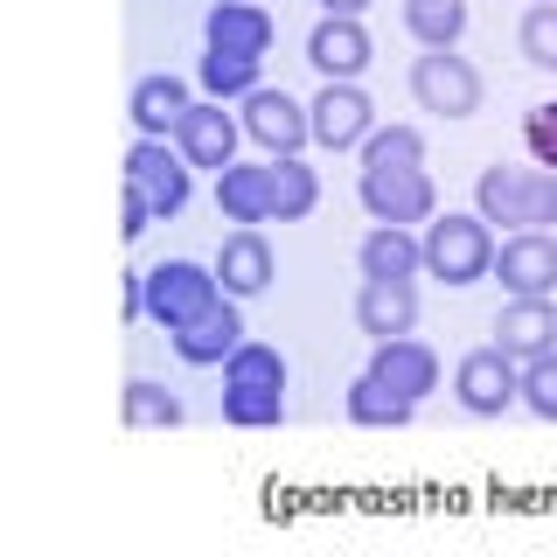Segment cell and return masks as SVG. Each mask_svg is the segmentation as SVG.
Instances as JSON below:
<instances>
[{
  "label": "cell",
  "mask_w": 557,
  "mask_h": 557,
  "mask_svg": "<svg viewBox=\"0 0 557 557\" xmlns=\"http://www.w3.org/2000/svg\"><path fill=\"white\" fill-rule=\"evenodd\" d=\"M474 216L487 231H557V168H481Z\"/></svg>",
  "instance_id": "1"
},
{
  "label": "cell",
  "mask_w": 557,
  "mask_h": 557,
  "mask_svg": "<svg viewBox=\"0 0 557 557\" xmlns=\"http://www.w3.org/2000/svg\"><path fill=\"white\" fill-rule=\"evenodd\" d=\"M487 265H495V231L474 216V209H432L425 216V237H418V272H432L440 286H481Z\"/></svg>",
  "instance_id": "2"
},
{
  "label": "cell",
  "mask_w": 557,
  "mask_h": 557,
  "mask_svg": "<svg viewBox=\"0 0 557 557\" xmlns=\"http://www.w3.org/2000/svg\"><path fill=\"white\" fill-rule=\"evenodd\" d=\"M216 293H223L216 272L196 265V258H161V265L139 272V313H147L153 327H168V335L196 321V313L216 300Z\"/></svg>",
  "instance_id": "3"
},
{
  "label": "cell",
  "mask_w": 557,
  "mask_h": 557,
  "mask_svg": "<svg viewBox=\"0 0 557 557\" xmlns=\"http://www.w3.org/2000/svg\"><path fill=\"white\" fill-rule=\"evenodd\" d=\"M370 223H425L440 209V188H432L425 161H362V182H356Z\"/></svg>",
  "instance_id": "4"
},
{
  "label": "cell",
  "mask_w": 557,
  "mask_h": 557,
  "mask_svg": "<svg viewBox=\"0 0 557 557\" xmlns=\"http://www.w3.org/2000/svg\"><path fill=\"white\" fill-rule=\"evenodd\" d=\"M411 98H418V112H432V119H474L487 84L460 49H425V57L411 63Z\"/></svg>",
  "instance_id": "5"
},
{
  "label": "cell",
  "mask_w": 557,
  "mask_h": 557,
  "mask_svg": "<svg viewBox=\"0 0 557 557\" xmlns=\"http://www.w3.org/2000/svg\"><path fill=\"white\" fill-rule=\"evenodd\" d=\"M126 182L139 188V196H147L153 223L182 216L188 196H196V168L182 161V147H174V139H147V133H139V139H133V153H126Z\"/></svg>",
  "instance_id": "6"
},
{
  "label": "cell",
  "mask_w": 557,
  "mask_h": 557,
  "mask_svg": "<svg viewBox=\"0 0 557 557\" xmlns=\"http://www.w3.org/2000/svg\"><path fill=\"white\" fill-rule=\"evenodd\" d=\"M376 126V104L370 91H362L356 77H321V98L307 104V139L313 147H327V153H348V147H362Z\"/></svg>",
  "instance_id": "7"
},
{
  "label": "cell",
  "mask_w": 557,
  "mask_h": 557,
  "mask_svg": "<svg viewBox=\"0 0 557 557\" xmlns=\"http://www.w3.org/2000/svg\"><path fill=\"white\" fill-rule=\"evenodd\" d=\"M487 278H502V293H516V300H557V231L495 237V265H487Z\"/></svg>",
  "instance_id": "8"
},
{
  "label": "cell",
  "mask_w": 557,
  "mask_h": 557,
  "mask_svg": "<svg viewBox=\"0 0 557 557\" xmlns=\"http://www.w3.org/2000/svg\"><path fill=\"white\" fill-rule=\"evenodd\" d=\"M174 147H182V161L196 168V174H223L237 161V139H244V126H237V112L223 98H196L182 119H174Z\"/></svg>",
  "instance_id": "9"
},
{
  "label": "cell",
  "mask_w": 557,
  "mask_h": 557,
  "mask_svg": "<svg viewBox=\"0 0 557 557\" xmlns=\"http://www.w3.org/2000/svg\"><path fill=\"white\" fill-rule=\"evenodd\" d=\"M237 126H244V139H258L265 153H300L307 147V104L293 91L251 84V91L237 98Z\"/></svg>",
  "instance_id": "10"
},
{
  "label": "cell",
  "mask_w": 557,
  "mask_h": 557,
  "mask_svg": "<svg viewBox=\"0 0 557 557\" xmlns=\"http://www.w3.org/2000/svg\"><path fill=\"white\" fill-rule=\"evenodd\" d=\"M516 383H522V362H509L495 342H487V348H474V356H460L453 397H460V411H474V418H502L516 405Z\"/></svg>",
  "instance_id": "11"
},
{
  "label": "cell",
  "mask_w": 557,
  "mask_h": 557,
  "mask_svg": "<svg viewBox=\"0 0 557 557\" xmlns=\"http://www.w3.org/2000/svg\"><path fill=\"white\" fill-rule=\"evenodd\" d=\"M370 376L391 383V391L411 397V405H425V397L440 391V356H432L418 335H391V342H370Z\"/></svg>",
  "instance_id": "12"
},
{
  "label": "cell",
  "mask_w": 557,
  "mask_h": 557,
  "mask_svg": "<svg viewBox=\"0 0 557 557\" xmlns=\"http://www.w3.org/2000/svg\"><path fill=\"white\" fill-rule=\"evenodd\" d=\"M376 57L370 28H362V14H321L307 35V63L321 70V77H362Z\"/></svg>",
  "instance_id": "13"
},
{
  "label": "cell",
  "mask_w": 557,
  "mask_h": 557,
  "mask_svg": "<svg viewBox=\"0 0 557 557\" xmlns=\"http://www.w3.org/2000/svg\"><path fill=\"white\" fill-rule=\"evenodd\" d=\"M216 286L231 293V300H251V293H265L272 286V244H265V231H258V223H237L231 237H223V251H216Z\"/></svg>",
  "instance_id": "14"
},
{
  "label": "cell",
  "mask_w": 557,
  "mask_h": 557,
  "mask_svg": "<svg viewBox=\"0 0 557 557\" xmlns=\"http://www.w3.org/2000/svg\"><path fill=\"white\" fill-rule=\"evenodd\" d=\"M168 342H174V356H182V362L209 370V362H223V356H231V348L244 342V313H237L231 293H216V300H209V307H202L188 327H174Z\"/></svg>",
  "instance_id": "15"
},
{
  "label": "cell",
  "mask_w": 557,
  "mask_h": 557,
  "mask_svg": "<svg viewBox=\"0 0 557 557\" xmlns=\"http://www.w3.org/2000/svg\"><path fill=\"white\" fill-rule=\"evenodd\" d=\"M356 327H362L370 342L411 335V327H418V278H362V293H356Z\"/></svg>",
  "instance_id": "16"
},
{
  "label": "cell",
  "mask_w": 557,
  "mask_h": 557,
  "mask_svg": "<svg viewBox=\"0 0 557 557\" xmlns=\"http://www.w3.org/2000/svg\"><path fill=\"white\" fill-rule=\"evenodd\" d=\"M495 348L509 362H530L544 348H557V300H516L509 293V307L495 313Z\"/></svg>",
  "instance_id": "17"
},
{
  "label": "cell",
  "mask_w": 557,
  "mask_h": 557,
  "mask_svg": "<svg viewBox=\"0 0 557 557\" xmlns=\"http://www.w3.org/2000/svg\"><path fill=\"white\" fill-rule=\"evenodd\" d=\"M188 104H196L188 77H174V70H153V77H139V84H133L126 112H133V126L147 133V139H168V133H174V119H182Z\"/></svg>",
  "instance_id": "18"
},
{
  "label": "cell",
  "mask_w": 557,
  "mask_h": 557,
  "mask_svg": "<svg viewBox=\"0 0 557 557\" xmlns=\"http://www.w3.org/2000/svg\"><path fill=\"white\" fill-rule=\"evenodd\" d=\"M202 35L216 49L265 57V49H272V14H265V0H216V8H209V22H202Z\"/></svg>",
  "instance_id": "19"
},
{
  "label": "cell",
  "mask_w": 557,
  "mask_h": 557,
  "mask_svg": "<svg viewBox=\"0 0 557 557\" xmlns=\"http://www.w3.org/2000/svg\"><path fill=\"white\" fill-rule=\"evenodd\" d=\"M265 188H272V223H300L321 202V174L300 153H265Z\"/></svg>",
  "instance_id": "20"
},
{
  "label": "cell",
  "mask_w": 557,
  "mask_h": 557,
  "mask_svg": "<svg viewBox=\"0 0 557 557\" xmlns=\"http://www.w3.org/2000/svg\"><path fill=\"white\" fill-rule=\"evenodd\" d=\"M216 209L223 223H272V188H265V161H231L216 174Z\"/></svg>",
  "instance_id": "21"
},
{
  "label": "cell",
  "mask_w": 557,
  "mask_h": 557,
  "mask_svg": "<svg viewBox=\"0 0 557 557\" xmlns=\"http://www.w3.org/2000/svg\"><path fill=\"white\" fill-rule=\"evenodd\" d=\"M411 411H418L411 397H397L391 383H376L370 370L348 383V425H362V432H405Z\"/></svg>",
  "instance_id": "22"
},
{
  "label": "cell",
  "mask_w": 557,
  "mask_h": 557,
  "mask_svg": "<svg viewBox=\"0 0 557 557\" xmlns=\"http://www.w3.org/2000/svg\"><path fill=\"white\" fill-rule=\"evenodd\" d=\"M356 265H362V278H418V237L405 223H376L356 244Z\"/></svg>",
  "instance_id": "23"
},
{
  "label": "cell",
  "mask_w": 557,
  "mask_h": 557,
  "mask_svg": "<svg viewBox=\"0 0 557 557\" xmlns=\"http://www.w3.org/2000/svg\"><path fill=\"white\" fill-rule=\"evenodd\" d=\"M223 425L237 432L286 425V383H223Z\"/></svg>",
  "instance_id": "24"
},
{
  "label": "cell",
  "mask_w": 557,
  "mask_h": 557,
  "mask_svg": "<svg viewBox=\"0 0 557 557\" xmlns=\"http://www.w3.org/2000/svg\"><path fill=\"white\" fill-rule=\"evenodd\" d=\"M258 70H265V57H244V49H216V42H209V49H202V63H196V84H202V98L237 104L244 91H251V84H265Z\"/></svg>",
  "instance_id": "25"
},
{
  "label": "cell",
  "mask_w": 557,
  "mask_h": 557,
  "mask_svg": "<svg viewBox=\"0 0 557 557\" xmlns=\"http://www.w3.org/2000/svg\"><path fill=\"white\" fill-rule=\"evenodd\" d=\"M119 418H126V432H174L182 425V397L153 376H133L126 391H119Z\"/></svg>",
  "instance_id": "26"
},
{
  "label": "cell",
  "mask_w": 557,
  "mask_h": 557,
  "mask_svg": "<svg viewBox=\"0 0 557 557\" xmlns=\"http://www.w3.org/2000/svg\"><path fill=\"white\" fill-rule=\"evenodd\" d=\"M405 28L418 35V49H453L467 28V0H405Z\"/></svg>",
  "instance_id": "27"
},
{
  "label": "cell",
  "mask_w": 557,
  "mask_h": 557,
  "mask_svg": "<svg viewBox=\"0 0 557 557\" xmlns=\"http://www.w3.org/2000/svg\"><path fill=\"white\" fill-rule=\"evenodd\" d=\"M516 49L530 70H550L557 77V0H530V14H522L516 28Z\"/></svg>",
  "instance_id": "28"
},
{
  "label": "cell",
  "mask_w": 557,
  "mask_h": 557,
  "mask_svg": "<svg viewBox=\"0 0 557 557\" xmlns=\"http://www.w3.org/2000/svg\"><path fill=\"white\" fill-rule=\"evenodd\" d=\"M223 383H293V376H286V356H278L272 342L244 335L231 356H223Z\"/></svg>",
  "instance_id": "29"
},
{
  "label": "cell",
  "mask_w": 557,
  "mask_h": 557,
  "mask_svg": "<svg viewBox=\"0 0 557 557\" xmlns=\"http://www.w3.org/2000/svg\"><path fill=\"white\" fill-rule=\"evenodd\" d=\"M516 405H530L536 418H550V425H557V348H544V356H530V362H522Z\"/></svg>",
  "instance_id": "30"
},
{
  "label": "cell",
  "mask_w": 557,
  "mask_h": 557,
  "mask_svg": "<svg viewBox=\"0 0 557 557\" xmlns=\"http://www.w3.org/2000/svg\"><path fill=\"white\" fill-rule=\"evenodd\" d=\"M522 147L536 168H557V104H530L522 112Z\"/></svg>",
  "instance_id": "31"
},
{
  "label": "cell",
  "mask_w": 557,
  "mask_h": 557,
  "mask_svg": "<svg viewBox=\"0 0 557 557\" xmlns=\"http://www.w3.org/2000/svg\"><path fill=\"white\" fill-rule=\"evenodd\" d=\"M147 231H153V209H147V196H139V188L126 182V188H119V237L139 244Z\"/></svg>",
  "instance_id": "32"
},
{
  "label": "cell",
  "mask_w": 557,
  "mask_h": 557,
  "mask_svg": "<svg viewBox=\"0 0 557 557\" xmlns=\"http://www.w3.org/2000/svg\"><path fill=\"white\" fill-rule=\"evenodd\" d=\"M119 293H126V300H119V313H126V321H147V313H139V272L119 278Z\"/></svg>",
  "instance_id": "33"
},
{
  "label": "cell",
  "mask_w": 557,
  "mask_h": 557,
  "mask_svg": "<svg viewBox=\"0 0 557 557\" xmlns=\"http://www.w3.org/2000/svg\"><path fill=\"white\" fill-rule=\"evenodd\" d=\"M370 0H321V14H362Z\"/></svg>",
  "instance_id": "34"
}]
</instances>
